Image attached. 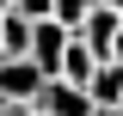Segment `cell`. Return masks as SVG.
<instances>
[{
    "label": "cell",
    "instance_id": "6da1fadb",
    "mask_svg": "<svg viewBox=\"0 0 123 116\" xmlns=\"http://www.w3.org/2000/svg\"><path fill=\"white\" fill-rule=\"evenodd\" d=\"M43 86H49V73L37 67L31 55H12V61H0V104H31V110H37Z\"/></svg>",
    "mask_w": 123,
    "mask_h": 116
},
{
    "label": "cell",
    "instance_id": "7a4b0ae2",
    "mask_svg": "<svg viewBox=\"0 0 123 116\" xmlns=\"http://www.w3.org/2000/svg\"><path fill=\"white\" fill-rule=\"evenodd\" d=\"M68 37H74V31H68V25H55V18H37V25H31V61H37V67H43L49 79L62 73V55H68Z\"/></svg>",
    "mask_w": 123,
    "mask_h": 116
},
{
    "label": "cell",
    "instance_id": "3957f363",
    "mask_svg": "<svg viewBox=\"0 0 123 116\" xmlns=\"http://www.w3.org/2000/svg\"><path fill=\"white\" fill-rule=\"evenodd\" d=\"M117 31H123V18L111 12L105 0H98V6H92V12H86V25L74 31V37H80V43H86V49H92V55H98V61H111V43H117Z\"/></svg>",
    "mask_w": 123,
    "mask_h": 116
},
{
    "label": "cell",
    "instance_id": "277c9868",
    "mask_svg": "<svg viewBox=\"0 0 123 116\" xmlns=\"http://www.w3.org/2000/svg\"><path fill=\"white\" fill-rule=\"evenodd\" d=\"M37 116H98L92 110V98L80 86H68V79H49L43 98H37Z\"/></svg>",
    "mask_w": 123,
    "mask_h": 116
},
{
    "label": "cell",
    "instance_id": "5b68a950",
    "mask_svg": "<svg viewBox=\"0 0 123 116\" xmlns=\"http://www.w3.org/2000/svg\"><path fill=\"white\" fill-rule=\"evenodd\" d=\"M86 98H92L98 116H105V110H123V67H117V61H98V67H92Z\"/></svg>",
    "mask_w": 123,
    "mask_h": 116
},
{
    "label": "cell",
    "instance_id": "8992f818",
    "mask_svg": "<svg viewBox=\"0 0 123 116\" xmlns=\"http://www.w3.org/2000/svg\"><path fill=\"white\" fill-rule=\"evenodd\" d=\"M92 67H98V55H92L80 37H68V55H62V73H55V79H68V86H80V92H86Z\"/></svg>",
    "mask_w": 123,
    "mask_h": 116
},
{
    "label": "cell",
    "instance_id": "52a82bcc",
    "mask_svg": "<svg viewBox=\"0 0 123 116\" xmlns=\"http://www.w3.org/2000/svg\"><path fill=\"white\" fill-rule=\"evenodd\" d=\"M0 43H6V61H12V55H31V18L6 12V18H0Z\"/></svg>",
    "mask_w": 123,
    "mask_h": 116
},
{
    "label": "cell",
    "instance_id": "ba28073f",
    "mask_svg": "<svg viewBox=\"0 0 123 116\" xmlns=\"http://www.w3.org/2000/svg\"><path fill=\"white\" fill-rule=\"evenodd\" d=\"M92 6H98V0H49V18H55V25H68V31H80Z\"/></svg>",
    "mask_w": 123,
    "mask_h": 116
},
{
    "label": "cell",
    "instance_id": "9c48e42d",
    "mask_svg": "<svg viewBox=\"0 0 123 116\" xmlns=\"http://www.w3.org/2000/svg\"><path fill=\"white\" fill-rule=\"evenodd\" d=\"M12 12H18V18H31V25H37V18H49V0H12Z\"/></svg>",
    "mask_w": 123,
    "mask_h": 116
},
{
    "label": "cell",
    "instance_id": "30bf717a",
    "mask_svg": "<svg viewBox=\"0 0 123 116\" xmlns=\"http://www.w3.org/2000/svg\"><path fill=\"white\" fill-rule=\"evenodd\" d=\"M0 116H37L31 104H0Z\"/></svg>",
    "mask_w": 123,
    "mask_h": 116
},
{
    "label": "cell",
    "instance_id": "8fae6325",
    "mask_svg": "<svg viewBox=\"0 0 123 116\" xmlns=\"http://www.w3.org/2000/svg\"><path fill=\"white\" fill-rule=\"evenodd\" d=\"M111 61H117V67H123V31H117V43H111Z\"/></svg>",
    "mask_w": 123,
    "mask_h": 116
},
{
    "label": "cell",
    "instance_id": "7c38bea8",
    "mask_svg": "<svg viewBox=\"0 0 123 116\" xmlns=\"http://www.w3.org/2000/svg\"><path fill=\"white\" fill-rule=\"evenodd\" d=\"M105 6H111V12H117V18H123V0H105Z\"/></svg>",
    "mask_w": 123,
    "mask_h": 116
},
{
    "label": "cell",
    "instance_id": "4fadbf2b",
    "mask_svg": "<svg viewBox=\"0 0 123 116\" xmlns=\"http://www.w3.org/2000/svg\"><path fill=\"white\" fill-rule=\"evenodd\" d=\"M6 12H12V0H0V18H6Z\"/></svg>",
    "mask_w": 123,
    "mask_h": 116
},
{
    "label": "cell",
    "instance_id": "5bb4252c",
    "mask_svg": "<svg viewBox=\"0 0 123 116\" xmlns=\"http://www.w3.org/2000/svg\"><path fill=\"white\" fill-rule=\"evenodd\" d=\"M0 61H6V43H0Z\"/></svg>",
    "mask_w": 123,
    "mask_h": 116
},
{
    "label": "cell",
    "instance_id": "9a60e30c",
    "mask_svg": "<svg viewBox=\"0 0 123 116\" xmlns=\"http://www.w3.org/2000/svg\"><path fill=\"white\" fill-rule=\"evenodd\" d=\"M105 116H123V110H105Z\"/></svg>",
    "mask_w": 123,
    "mask_h": 116
}]
</instances>
